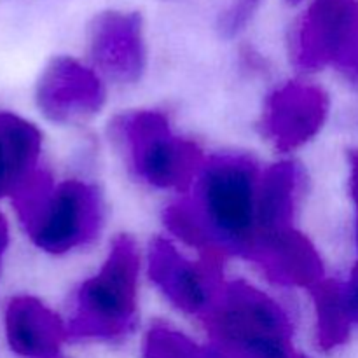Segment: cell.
<instances>
[{
	"label": "cell",
	"instance_id": "cell-1",
	"mask_svg": "<svg viewBox=\"0 0 358 358\" xmlns=\"http://www.w3.org/2000/svg\"><path fill=\"white\" fill-rule=\"evenodd\" d=\"M259 178L261 170L247 154H215L203 164L191 196L164 210V224L201 257H248L257 241Z\"/></svg>",
	"mask_w": 358,
	"mask_h": 358
},
{
	"label": "cell",
	"instance_id": "cell-17",
	"mask_svg": "<svg viewBox=\"0 0 358 358\" xmlns=\"http://www.w3.org/2000/svg\"><path fill=\"white\" fill-rule=\"evenodd\" d=\"M261 2L262 0H234L229 9L220 16V34L226 37H234L236 34H240L247 27L248 21L254 17Z\"/></svg>",
	"mask_w": 358,
	"mask_h": 358
},
{
	"label": "cell",
	"instance_id": "cell-15",
	"mask_svg": "<svg viewBox=\"0 0 358 358\" xmlns=\"http://www.w3.org/2000/svg\"><path fill=\"white\" fill-rule=\"evenodd\" d=\"M315 306V338L318 348L332 352L345 345L355 324L350 313L345 283L324 278L310 290Z\"/></svg>",
	"mask_w": 358,
	"mask_h": 358
},
{
	"label": "cell",
	"instance_id": "cell-2",
	"mask_svg": "<svg viewBox=\"0 0 358 358\" xmlns=\"http://www.w3.org/2000/svg\"><path fill=\"white\" fill-rule=\"evenodd\" d=\"M10 199L31 243L52 255L86 247L105 224L103 196L96 185L76 178L55 184L42 168Z\"/></svg>",
	"mask_w": 358,
	"mask_h": 358
},
{
	"label": "cell",
	"instance_id": "cell-13",
	"mask_svg": "<svg viewBox=\"0 0 358 358\" xmlns=\"http://www.w3.org/2000/svg\"><path fill=\"white\" fill-rule=\"evenodd\" d=\"M304 175L294 161H278L261 171L257 187V238L294 227Z\"/></svg>",
	"mask_w": 358,
	"mask_h": 358
},
{
	"label": "cell",
	"instance_id": "cell-4",
	"mask_svg": "<svg viewBox=\"0 0 358 358\" xmlns=\"http://www.w3.org/2000/svg\"><path fill=\"white\" fill-rule=\"evenodd\" d=\"M140 252L135 240L119 234L103 264L72 296L66 317L69 339L117 341L133 331L138 311Z\"/></svg>",
	"mask_w": 358,
	"mask_h": 358
},
{
	"label": "cell",
	"instance_id": "cell-16",
	"mask_svg": "<svg viewBox=\"0 0 358 358\" xmlns=\"http://www.w3.org/2000/svg\"><path fill=\"white\" fill-rule=\"evenodd\" d=\"M142 358H220V355L208 343L201 345L170 325L156 324L143 338Z\"/></svg>",
	"mask_w": 358,
	"mask_h": 358
},
{
	"label": "cell",
	"instance_id": "cell-18",
	"mask_svg": "<svg viewBox=\"0 0 358 358\" xmlns=\"http://www.w3.org/2000/svg\"><path fill=\"white\" fill-rule=\"evenodd\" d=\"M350 192H352L353 205H355V234L358 248V150H350Z\"/></svg>",
	"mask_w": 358,
	"mask_h": 358
},
{
	"label": "cell",
	"instance_id": "cell-9",
	"mask_svg": "<svg viewBox=\"0 0 358 358\" xmlns=\"http://www.w3.org/2000/svg\"><path fill=\"white\" fill-rule=\"evenodd\" d=\"M329 94L315 84L290 80L268 96L262 114L266 138L282 152H290L320 133L329 117Z\"/></svg>",
	"mask_w": 358,
	"mask_h": 358
},
{
	"label": "cell",
	"instance_id": "cell-14",
	"mask_svg": "<svg viewBox=\"0 0 358 358\" xmlns=\"http://www.w3.org/2000/svg\"><path fill=\"white\" fill-rule=\"evenodd\" d=\"M42 135L27 119L0 110V198H13L38 170Z\"/></svg>",
	"mask_w": 358,
	"mask_h": 358
},
{
	"label": "cell",
	"instance_id": "cell-20",
	"mask_svg": "<svg viewBox=\"0 0 358 358\" xmlns=\"http://www.w3.org/2000/svg\"><path fill=\"white\" fill-rule=\"evenodd\" d=\"M7 245H9V226H7L6 217L0 213V268H2L3 255H6Z\"/></svg>",
	"mask_w": 358,
	"mask_h": 358
},
{
	"label": "cell",
	"instance_id": "cell-12",
	"mask_svg": "<svg viewBox=\"0 0 358 358\" xmlns=\"http://www.w3.org/2000/svg\"><path fill=\"white\" fill-rule=\"evenodd\" d=\"M7 343L21 358H59L69 341L62 317L34 296H16L3 313Z\"/></svg>",
	"mask_w": 358,
	"mask_h": 358
},
{
	"label": "cell",
	"instance_id": "cell-10",
	"mask_svg": "<svg viewBox=\"0 0 358 358\" xmlns=\"http://www.w3.org/2000/svg\"><path fill=\"white\" fill-rule=\"evenodd\" d=\"M87 48L94 70L112 83L133 84L145 72L147 48L138 13L107 10L94 17Z\"/></svg>",
	"mask_w": 358,
	"mask_h": 358
},
{
	"label": "cell",
	"instance_id": "cell-22",
	"mask_svg": "<svg viewBox=\"0 0 358 358\" xmlns=\"http://www.w3.org/2000/svg\"><path fill=\"white\" fill-rule=\"evenodd\" d=\"M297 358H308L306 355H301V353H299V357H297Z\"/></svg>",
	"mask_w": 358,
	"mask_h": 358
},
{
	"label": "cell",
	"instance_id": "cell-5",
	"mask_svg": "<svg viewBox=\"0 0 358 358\" xmlns=\"http://www.w3.org/2000/svg\"><path fill=\"white\" fill-rule=\"evenodd\" d=\"M110 135L136 178L156 189L189 191L206 157L192 140L171 129L157 110H135L117 115Z\"/></svg>",
	"mask_w": 358,
	"mask_h": 358
},
{
	"label": "cell",
	"instance_id": "cell-21",
	"mask_svg": "<svg viewBox=\"0 0 358 358\" xmlns=\"http://www.w3.org/2000/svg\"><path fill=\"white\" fill-rule=\"evenodd\" d=\"M290 3H297V2H301V0H289Z\"/></svg>",
	"mask_w": 358,
	"mask_h": 358
},
{
	"label": "cell",
	"instance_id": "cell-7",
	"mask_svg": "<svg viewBox=\"0 0 358 358\" xmlns=\"http://www.w3.org/2000/svg\"><path fill=\"white\" fill-rule=\"evenodd\" d=\"M222 262L201 257L192 261L171 241L156 238L147 254V269L154 285L177 310L203 318L224 287Z\"/></svg>",
	"mask_w": 358,
	"mask_h": 358
},
{
	"label": "cell",
	"instance_id": "cell-6",
	"mask_svg": "<svg viewBox=\"0 0 358 358\" xmlns=\"http://www.w3.org/2000/svg\"><path fill=\"white\" fill-rule=\"evenodd\" d=\"M290 56L301 72L332 66L358 86V0H313L294 30Z\"/></svg>",
	"mask_w": 358,
	"mask_h": 358
},
{
	"label": "cell",
	"instance_id": "cell-11",
	"mask_svg": "<svg viewBox=\"0 0 358 358\" xmlns=\"http://www.w3.org/2000/svg\"><path fill=\"white\" fill-rule=\"evenodd\" d=\"M247 259L276 285L311 290L325 278L317 247L296 227L257 238Z\"/></svg>",
	"mask_w": 358,
	"mask_h": 358
},
{
	"label": "cell",
	"instance_id": "cell-19",
	"mask_svg": "<svg viewBox=\"0 0 358 358\" xmlns=\"http://www.w3.org/2000/svg\"><path fill=\"white\" fill-rule=\"evenodd\" d=\"M346 287V299H348L350 313L355 324H358V261L353 268L352 276H350L348 283H345Z\"/></svg>",
	"mask_w": 358,
	"mask_h": 358
},
{
	"label": "cell",
	"instance_id": "cell-3",
	"mask_svg": "<svg viewBox=\"0 0 358 358\" xmlns=\"http://www.w3.org/2000/svg\"><path fill=\"white\" fill-rule=\"evenodd\" d=\"M220 358H297L292 322L273 297L236 280L226 282L201 318Z\"/></svg>",
	"mask_w": 358,
	"mask_h": 358
},
{
	"label": "cell",
	"instance_id": "cell-8",
	"mask_svg": "<svg viewBox=\"0 0 358 358\" xmlns=\"http://www.w3.org/2000/svg\"><path fill=\"white\" fill-rule=\"evenodd\" d=\"M35 100L49 121L76 124L101 110L105 86L94 69L70 56H58L38 77Z\"/></svg>",
	"mask_w": 358,
	"mask_h": 358
}]
</instances>
